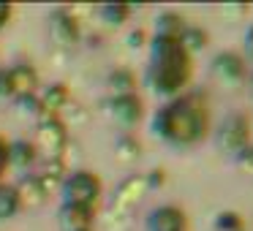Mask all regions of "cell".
Returning <instances> with one entry per match:
<instances>
[{
    "instance_id": "obj_1",
    "label": "cell",
    "mask_w": 253,
    "mask_h": 231,
    "mask_svg": "<svg viewBox=\"0 0 253 231\" xmlns=\"http://www.w3.org/2000/svg\"><path fill=\"white\" fill-rule=\"evenodd\" d=\"M153 131L174 147H193L210 131V101L202 93H180L153 117Z\"/></svg>"
},
{
    "instance_id": "obj_2",
    "label": "cell",
    "mask_w": 253,
    "mask_h": 231,
    "mask_svg": "<svg viewBox=\"0 0 253 231\" xmlns=\"http://www.w3.org/2000/svg\"><path fill=\"white\" fill-rule=\"evenodd\" d=\"M193 77V57L180 38H155L150 57V84L158 95L177 98Z\"/></svg>"
},
{
    "instance_id": "obj_3",
    "label": "cell",
    "mask_w": 253,
    "mask_h": 231,
    "mask_svg": "<svg viewBox=\"0 0 253 231\" xmlns=\"http://www.w3.org/2000/svg\"><path fill=\"white\" fill-rule=\"evenodd\" d=\"M63 204L68 207H84V209H95V204L101 201V193H104V185H101L98 174L93 171H71L68 177H63Z\"/></svg>"
},
{
    "instance_id": "obj_4",
    "label": "cell",
    "mask_w": 253,
    "mask_h": 231,
    "mask_svg": "<svg viewBox=\"0 0 253 231\" xmlns=\"http://www.w3.org/2000/svg\"><path fill=\"white\" fill-rule=\"evenodd\" d=\"M36 150L44 153L49 160H63V150L68 147V131L66 122L57 115H44L39 120V131H36Z\"/></svg>"
},
{
    "instance_id": "obj_5",
    "label": "cell",
    "mask_w": 253,
    "mask_h": 231,
    "mask_svg": "<svg viewBox=\"0 0 253 231\" xmlns=\"http://www.w3.org/2000/svg\"><path fill=\"white\" fill-rule=\"evenodd\" d=\"M248 139H251V120L242 115H231L223 120V125L218 128V147L223 153L237 155L242 147H248Z\"/></svg>"
},
{
    "instance_id": "obj_6",
    "label": "cell",
    "mask_w": 253,
    "mask_h": 231,
    "mask_svg": "<svg viewBox=\"0 0 253 231\" xmlns=\"http://www.w3.org/2000/svg\"><path fill=\"white\" fill-rule=\"evenodd\" d=\"M212 79L223 87H240L245 82V57L237 52H220L212 60Z\"/></svg>"
},
{
    "instance_id": "obj_7",
    "label": "cell",
    "mask_w": 253,
    "mask_h": 231,
    "mask_svg": "<svg viewBox=\"0 0 253 231\" xmlns=\"http://www.w3.org/2000/svg\"><path fill=\"white\" fill-rule=\"evenodd\" d=\"M49 36L57 46L63 49H71V46L79 44L82 38V30H79V22L68 8H55L49 17Z\"/></svg>"
},
{
    "instance_id": "obj_8",
    "label": "cell",
    "mask_w": 253,
    "mask_h": 231,
    "mask_svg": "<svg viewBox=\"0 0 253 231\" xmlns=\"http://www.w3.org/2000/svg\"><path fill=\"white\" fill-rule=\"evenodd\" d=\"M147 191V182H144V174L142 177H131V180H126L120 185V191H117L115 201H112L109 212L112 218H123V215H128L133 207L139 204V198H142V193Z\"/></svg>"
},
{
    "instance_id": "obj_9",
    "label": "cell",
    "mask_w": 253,
    "mask_h": 231,
    "mask_svg": "<svg viewBox=\"0 0 253 231\" xmlns=\"http://www.w3.org/2000/svg\"><path fill=\"white\" fill-rule=\"evenodd\" d=\"M142 98L133 93L128 95H112L109 101V115L115 122H120L123 128H133L139 120H142Z\"/></svg>"
},
{
    "instance_id": "obj_10",
    "label": "cell",
    "mask_w": 253,
    "mask_h": 231,
    "mask_svg": "<svg viewBox=\"0 0 253 231\" xmlns=\"http://www.w3.org/2000/svg\"><path fill=\"white\" fill-rule=\"evenodd\" d=\"M188 220H185V212L180 207H158L150 212V220H147V229L150 231H185Z\"/></svg>"
},
{
    "instance_id": "obj_11",
    "label": "cell",
    "mask_w": 253,
    "mask_h": 231,
    "mask_svg": "<svg viewBox=\"0 0 253 231\" xmlns=\"http://www.w3.org/2000/svg\"><path fill=\"white\" fill-rule=\"evenodd\" d=\"M8 79H11L14 98L36 95V90H39V74H36V68L28 66V63H19V66L8 68Z\"/></svg>"
},
{
    "instance_id": "obj_12",
    "label": "cell",
    "mask_w": 253,
    "mask_h": 231,
    "mask_svg": "<svg viewBox=\"0 0 253 231\" xmlns=\"http://www.w3.org/2000/svg\"><path fill=\"white\" fill-rule=\"evenodd\" d=\"M93 218H95V209L68 207V204H63V209H60V229L63 231H90L93 229Z\"/></svg>"
},
{
    "instance_id": "obj_13",
    "label": "cell",
    "mask_w": 253,
    "mask_h": 231,
    "mask_svg": "<svg viewBox=\"0 0 253 231\" xmlns=\"http://www.w3.org/2000/svg\"><path fill=\"white\" fill-rule=\"evenodd\" d=\"M39 160V150L28 139H17L8 144V166H17L19 171H28L30 166Z\"/></svg>"
},
{
    "instance_id": "obj_14",
    "label": "cell",
    "mask_w": 253,
    "mask_h": 231,
    "mask_svg": "<svg viewBox=\"0 0 253 231\" xmlns=\"http://www.w3.org/2000/svg\"><path fill=\"white\" fill-rule=\"evenodd\" d=\"M185 19L174 11H164L155 22V38H182L185 33Z\"/></svg>"
},
{
    "instance_id": "obj_15",
    "label": "cell",
    "mask_w": 253,
    "mask_h": 231,
    "mask_svg": "<svg viewBox=\"0 0 253 231\" xmlns=\"http://www.w3.org/2000/svg\"><path fill=\"white\" fill-rule=\"evenodd\" d=\"M41 106H44V112H49V115H57L60 109H66V104L71 101V95H68V87L66 84H49V87L44 90V93L39 95Z\"/></svg>"
},
{
    "instance_id": "obj_16",
    "label": "cell",
    "mask_w": 253,
    "mask_h": 231,
    "mask_svg": "<svg viewBox=\"0 0 253 231\" xmlns=\"http://www.w3.org/2000/svg\"><path fill=\"white\" fill-rule=\"evenodd\" d=\"M22 209V201H19V193L14 185H3L0 182V220H8Z\"/></svg>"
},
{
    "instance_id": "obj_17",
    "label": "cell",
    "mask_w": 253,
    "mask_h": 231,
    "mask_svg": "<svg viewBox=\"0 0 253 231\" xmlns=\"http://www.w3.org/2000/svg\"><path fill=\"white\" fill-rule=\"evenodd\" d=\"M109 87H112L115 95H128V93H133V87H136V79H133L131 71L117 68L115 74H109Z\"/></svg>"
},
{
    "instance_id": "obj_18",
    "label": "cell",
    "mask_w": 253,
    "mask_h": 231,
    "mask_svg": "<svg viewBox=\"0 0 253 231\" xmlns=\"http://www.w3.org/2000/svg\"><path fill=\"white\" fill-rule=\"evenodd\" d=\"M180 44L193 55V52H199V49H204V46H207V33H204V30H199V28H185Z\"/></svg>"
},
{
    "instance_id": "obj_19",
    "label": "cell",
    "mask_w": 253,
    "mask_h": 231,
    "mask_svg": "<svg viewBox=\"0 0 253 231\" xmlns=\"http://www.w3.org/2000/svg\"><path fill=\"white\" fill-rule=\"evenodd\" d=\"M128 14H131V6H120V3H117V6H104L101 8V19H104L106 25H123L128 19Z\"/></svg>"
},
{
    "instance_id": "obj_20",
    "label": "cell",
    "mask_w": 253,
    "mask_h": 231,
    "mask_svg": "<svg viewBox=\"0 0 253 231\" xmlns=\"http://www.w3.org/2000/svg\"><path fill=\"white\" fill-rule=\"evenodd\" d=\"M215 229L218 231H242L245 223H242V218L237 212H220L215 218Z\"/></svg>"
},
{
    "instance_id": "obj_21",
    "label": "cell",
    "mask_w": 253,
    "mask_h": 231,
    "mask_svg": "<svg viewBox=\"0 0 253 231\" xmlns=\"http://www.w3.org/2000/svg\"><path fill=\"white\" fill-rule=\"evenodd\" d=\"M117 153H120L123 160H136L139 153H142V144H139L133 136H123L120 142H117Z\"/></svg>"
},
{
    "instance_id": "obj_22",
    "label": "cell",
    "mask_w": 253,
    "mask_h": 231,
    "mask_svg": "<svg viewBox=\"0 0 253 231\" xmlns=\"http://www.w3.org/2000/svg\"><path fill=\"white\" fill-rule=\"evenodd\" d=\"M234 166L242 171V174H253V144L242 147L240 153L234 155Z\"/></svg>"
},
{
    "instance_id": "obj_23",
    "label": "cell",
    "mask_w": 253,
    "mask_h": 231,
    "mask_svg": "<svg viewBox=\"0 0 253 231\" xmlns=\"http://www.w3.org/2000/svg\"><path fill=\"white\" fill-rule=\"evenodd\" d=\"M0 98H14L11 79H8V68H0Z\"/></svg>"
},
{
    "instance_id": "obj_24",
    "label": "cell",
    "mask_w": 253,
    "mask_h": 231,
    "mask_svg": "<svg viewBox=\"0 0 253 231\" xmlns=\"http://www.w3.org/2000/svg\"><path fill=\"white\" fill-rule=\"evenodd\" d=\"M6 166H8V144L0 139V177L6 174Z\"/></svg>"
},
{
    "instance_id": "obj_25",
    "label": "cell",
    "mask_w": 253,
    "mask_h": 231,
    "mask_svg": "<svg viewBox=\"0 0 253 231\" xmlns=\"http://www.w3.org/2000/svg\"><path fill=\"white\" fill-rule=\"evenodd\" d=\"M11 11H14V8L8 6V3H0V28H3L8 19H11Z\"/></svg>"
},
{
    "instance_id": "obj_26",
    "label": "cell",
    "mask_w": 253,
    "mask_h": 231,
    "mask_svg": "<svg viewBox=\"0 0 253 231\" xmlns=\"http://www.w3.org/2000/svg\"><path fill=\"white\" fill-rule=\"evenodd\" d=\"M245 49H248V57L253 60V25H251V30L245 33Z\"/></svg>"
}]
</instances>
